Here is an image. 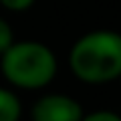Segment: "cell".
I'll return each mask as SVG.
<instances>
[{
	"label": "cell",
	"instance_id": "6da1fadb",
	"mask_svg": "<svg viewBox=\"0 0 121 121\" xmlns=\"http://www.w3.org/2000/svg\"><path fill=\"white\" fill-rule=\"evenodd\" d=\"M69 67L83 83L101 85L121 75V36L115 30H91L73 44Z\"/></svg>",
	"mask_w": 121,
	"mask_h": 121
},
{
	"label": "cell",
	"instance_id": "7a4b0ae2",
	"mask_svg": "<svg viewBox=\"0 0 121 121\" xmlns=\"http://www.w3.org/2000/svg\"><path fill=\"white\" fill-rule=\"evenodd\" d=\"M0 71L18 89H43L56 75V56L39 40H12L0 55Z\"/></svg>",
	"mask_w": 121,
	"mask_h": 121
},
{
	"label": "cell",
	"instance_id": "3957f363",
	"mask_svg": "<svg viewBox=\"0 0 121 121\" xmlns=\"http://www.w3.org/2000/svg\"><path fill=\"white\" fill-rule=\"evenodd\" d=\"M32 121H81L83 107L77 99L63 93L44 95L32 105Z\"/></svg>",
	"mask_w": 121,
	"mask_h": 121
},
{
	"label": "cell",
	"instance_id": "277c9868",
	"mask_svg": "<svg viewBox=\"0 0 121 121\" xmlns=\"http://www.w3.org/2000/svg\"><path fill=\"white\" fill-rule=\"evenodd\" d=\"M22 105L12 91L0 87V121H18Z\"/></svg>",
	"mask_w": 121,
	"mask_h": 121
},
{
	"label": "cell",
	"instance_id": "5b68a950",
	"mask_svg": "<svg viewBox=\"0 0 121 121\" xmlns=\"http://www.w3.org/2000/svg\"><path fill=\"white\" fill-rule=\"evenodd\" d=\"M12 40H14L12 26L8 24V20H4V18L0 16V55L12 44Z\"/></svg>",
	"mask_w": 121,
	"mask_h": 121
},
{
	"label": "cell",
	"instance_id": "8992f818",
	"mask_svg": "<svg viewBox=\"0 0 121 121\" xmlns=\"http://www.w3.org/2000/svg\"><path fill=\"white\" fill-rule=\"evenodd\" d=\"M35 2L36 0H0V6H4L10 12H24V10H28Z\"/></svg>",
	"mask_w": 121,
	"mask_h": 121
},
{
	"label": "cell",
	"instance_id": "52a82bcc",
	"mask_svg": "<svg viewBox=\"0 0 121 121\" xmlns=\"http://www.w3.org/2000/svg\"><path fill=\"white\" fill-rule=\"evenodd\" d=\"M81 121H121V119H119V115L115 111H105V109H101V111H93L89 115H83Z\"/></svg>",
	"mask_w": 121,
	"mask_h": 121
}]
</instances>
